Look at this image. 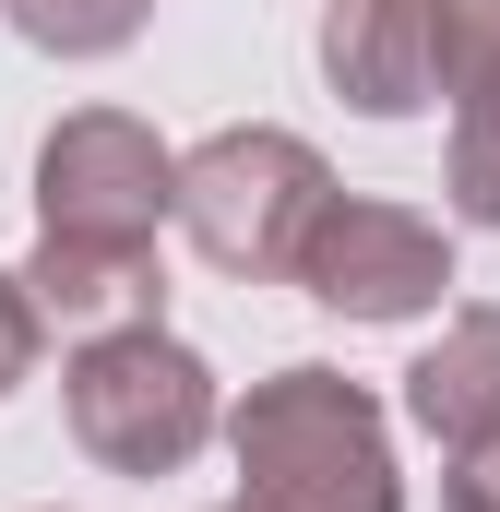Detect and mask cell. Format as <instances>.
I'll use <instances>...</instances> for the list:
<instances>
[{"mask_svg": "<svg viewBox=\"0 0 500 512\" xmlns=\"http://www.w3.org/2000/svg\"><path fill=\"white\" fill-rule=\"evenodd\" d=\"M322 215H334V167L274 120H239L179 155V239L239 286H298V251Z\"/></svg>", "mask_w": 500, "mask_h": 512, "instance_id": "cell-2", "label": "cell"}, {"mask_svg": "<svg viewBox=\"0 0 500 512\" xmlns=\"http://www.w3.org/2000/svg\"><path fill=\"white\" fill-rule=\"evenodd\" d=\"M405 417H417L441 453L500 441V310H453V322H441V346L405 370Z\"/></svg>", "mask_w": 500, "mask_h": 512, "instance_id": "cell-8", "label": "cell"}, {"mask_svg": "<svg viewBox=\"0 0 500 512\" xmlns=\"http://www.w3.org/2000/svg\"><path fill=\"white\" fill-rule=\"evenodd\" d=\"M36 346H48V310H36V286H24V274H0V393L36 382Z\"/></svg>", "mask_w": 500, "mask_h": 512, "instance_id": "cell-12", "label": "cell"}, {"mask_svg": "<svg viewBox=\"0 0 500 512\" xmlns=\"http://www.w3.org/2000/svg\"><path fill=\"white\" fill-rule=\"evenodd\" d=\"M441 512H500V441H477V453L441 465Z\"/></svg>", "mask_w": 500, "mask_h": 512, "instance_id": "cell-13", "label": "cell"}, {"mask_svg": "<svg viewBox=\"0 0 500 512\" xmlns=\"http://www.w3.org/2000/svg\"><path fill=\"white\" fill-rule=\"evenodd\" d=\"M322 84L358 120L441 108V0H322Z\"/></svg>", "mask_w": 500, "mask_h": 512, "instance_id": "cell-6", "label": "cell"}, {"mask_svg": "<svg viewBox=\"0 0 500 512\" xmlns=\"http://www.w3.org/2000/svg\"><path fill=\"white\" fill-rule=\"evenodd\" d=\"M179 215V155L131 108H72L36 143V239L72 251H155V227Z\"/></svg>", "mask_w": 500, "mask_h": 512, "instance_id": "cell-4", "label": "cell"}, {"mask_svg": "<svg viewBox=\"0 0 500 512\" xmlns=\"http://www.w3.org/2000/svg\"><path fill=\"white\" fill-rule=\"evenodd\" d=\"M500 84V0H441V96Z\"/></svg>", "mask_w": 500, "mask_h": 512, "instance_id": "cell-11", "label": "cell"}, {"mask_svg": "<svg viewBox=\"0 0 500 512\" xmlns=\"http://www.w3.org/2000/svg\"><path fill=\"white\" fill-rule=\"evenodd\" d=\"M60 429H72V453L108 465V477H179V465L227 429V393H215V370H203L167 322H143V334L72 346V370H60Z\"/></svg>", "mask_w": 500, "mask_h": 512, "instance_id": "cell-3", "label": "cell"}, {"mask_svg": "<svg viewBox=\"0 0 500 512\" xmlns=\"http://www.w3.org/2000/svg\"><path fill=\"white\" fill-rule=\"evenodd\" d=\"M227 512H262V501H227Z\"/></svg>", "mask_w": 500, "mask_h": 512, "instance_id": "cell-14", "label": "cell"}, {"mask_svg": "<svg viewBox=\"0 0 500 512\" xmlns=\"http://www.w3.org/2000/svg\"><path fill=\"white\" fill-rule=\"evenodd\" d=\"M298 286L334 310V322H429L441 286H453V227H429L417 203H346L310 227Z\"/></svg>", "mask_w": 500, "mask_h": 512, "instance_id": "cell-5", "label": "cell"}, {"mask_svg": "<svg viewBox=\"0 0 500 512\" xmlns=\"http://www.w3.org/2000/svg\"><path fill=\"white\" fill-rule=\"evenodd\" d=\"M441 191L465 227H500V84L453 96V155H441Z\"/></svg>", "mask_w": 500, "mask_h": 512, "instance_id": "cell-10", "label": "cell"}, {"mask_svg": "<svg viewBox=\"0 0 500 512\" xmlns=\"http://www.w3.org/2000/svg\"><path fill=\"white\" fill-rule=\"evenodd\" d=\"M24 286H36V310H48L72 346H96V334H143V322L167 310L155 251H72V239H36Z\"/></svg>", "mask_w": 500, "mask_h": 512, "instance_id": "cell-7", "label": "cell"}, {"mask_svg": "<svg viewBox=\"0 0 500 512\" xmlns=\"http://www.w3.org/2000/svg\"><path fill=\"white\" fill-rule=\"evenodd\" d=\"M0 12H12V36L48 48V60H120L131 36L155 24V0H0Z\"/></svg>", "mask_w": 500, "mask_h": 512, "instance_id": "cell-9", "label": "cell"}, {"mask_svg": "<svg viewBox=\"0 0 500 512\" xmlns=\"http://www.w3.org/2000/svg\"><path fill=\"white\" fill-rule=\"evenodd\" d=\"M227 453H239V501L262 512H405L393 477V417L370 405V382L346 370H274L227 405Z\"/></svg>", "mask_w": 500, "mask_h": 512, "instance_id": "cell-1", "label": "cell"}]
</instances>
